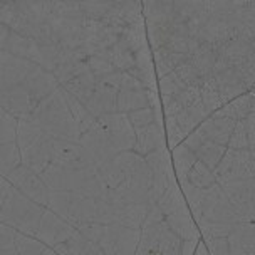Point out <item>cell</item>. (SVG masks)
I'll list each match as a JSON object with an SVG mask.
<instances>
[{
  "instance_id": "6da1fadb",
  "label": "cell",
  "mask_w": 255,
  "mask_h": 255,
  "mask_svg": "<svg viewBox=\"0 0 255 255\" xmlns=\"http://www.w3.org/2000/svg\"><path fill=\"white\" fill-rule=\"evenodd\" d=\"M193 255H210V252H208L207 245H205V242L202 239H200V242L197 245V249H195V254Z\"/></svg>"
}]
</instances>
